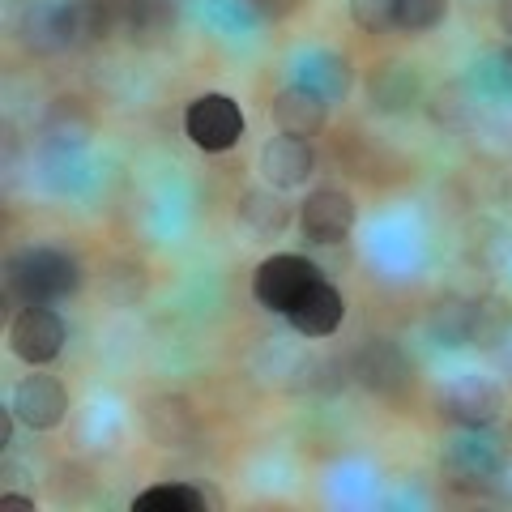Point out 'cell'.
I'll return each instance as SVG.
<instances>
[{"instance_id": "cell-1", "label": "cell", "mask_w": 512, "mask_h": 512, "mask_svg": "<svg viewBox=\"0 0 512 512\" xmlns=\"http://www.w3.org/2000/svg\"><path fill=\"white\" fill-rule=\"evenodd\" d=\"M82 286V269L60 248H26L5 261V308H35V303H60Z\"/></svg>"}, {"instance_id": "cell-2", "label": "cell", "mask_w": 512, "mask_h": 512, "mask_svg": "<svg viewBox=\"0 0 512 512\" xmlns=\"http://www.w3.org/2000/svg\"><path fill=\"white\" fill-rule=\"evenodd\" d=\"M320 278V269L299 252H278V256H265L252 274V299L261 303L265 312H278L286 316L299 303V295Z\"/></svg>"}, {"instance_id": "cell-3", "label": "cell", "mask_w": 512, "mask_h": 512, "mask_svg": "<svg viewBox=\"0 0 512 512\" xmlns=\"http://www.w3.org/2000/svg\"><path fill=\"white\" fill-rule=\"evenodd\" d=\"M184 133L205 154L235 150L239 137H244V111H239L231 94H201L184 111Z\"/></svg>"}, {"instance_id": "cell-4", "label": "cell", "mask_w": 512, "mask_h": 512, "mask_svg": "<svg viewBox=\"0 0 512 512\" xmlns=\"http://www.w3.org/2000/svg\"><path fill=\"white\" fill-rule=\"evenodd\" d=\"M64 338H69V329H64L60 312L52 303H35V308H22L18 316L9 320V350L18 355L22 363H52L60 359L64 350Z\"/></svg>"}, {"instance_id": "cell-5", "label": "cell", "mask_w": 512, "mask_h": 512, "mask_svg": "<svg viewBox=\"0 0 512 512\" xmlns=\"http://www.w3.org/2000/svg\"><path fill=\"white\" fill-rule=\"evenodd\" d=\"M299 231L312 244H342L355 231V201L342 188H316L299 205Z\"/></svg>"}, {"instance_id": "cell-6", "label": "cell", "mask_w": 512, "mask_h": 512, "mask_svg": "<svg viewBox=\"0 0 512 512\" xmlns=\"http://www.w3.org/2000/svg\"><path fill=\"white\" fill-rule=\"evenodd\" d=\"M440 410H444L453 423L478 431V427H491L495 419H500L504 393H500V384L487 380V376H457V380L444 389Z\"/></svg>"}, {"instance_id": "cell-7", "label": "cell", "mask_w": 512, "mask_h": 512, "mask_svg": "<svg viewBox=\"0 0 512 512\" xmlns=\"http://www.w3.org/2000/svg\"><path fill=\"white\" fill-rule=\"evenodd\" d=\"M13 414H18V423H26L30 431H52L64 423V414H69V389L56 380V376H26L18 389H13Z\"/></svg>"}, {"instance_id": "cell-8", "label": "cell", "mask_w": 512, "mask_h": 512, "mask_svg": "<svg viewBox=\"0 0 512 512\" xmlns=\"http://www.w3.org/2000/svg\"><path fill=\"white\" fill-rule=\"evenodd\" d=\"M342 316H346V299H342L338 286L325 282V278H316L308 291L299 295L295 308L286 312L291 329L303 333V338H329V333H338Z\"/></svg>"}, {"instance_id": "cell-9", "label": "cell", "mask_w": 512, "mask_h": 512, "mask_svg": "<svg viewBox=\"0 0 512 512\" xmlns=\"http://www.w3.org/2000/svg\"><path fill=\"white\" fill-rule=\"evenodd\" d=\"M77 30H82V9L77 5H39L22 18V43L39 56L64 52L77 39Z\"/></svg>"}, {"instance_id": "cell-10", "label": "cell", "mask_w": 512, "mask_h": 512, "mask_svg": "<svg viewBox=\"0 0 512 512\" xmlns=\"http://www.w3.org/2000/svg\"><path fill=\"white\" fill-rule=\"evenodd\" d=\"M325 120H329V99L320 90H312L308 82L278 90V99H274L278 133H286V137H316L320 128H325Z\"/></svg>"}, {"instance_id": "cell-11", "label": "cell", "mask_w": 512, "mask_h": 512, "mask_svg": "<svg viewBox=\"0 0 512 512\" xmlns=\"http://www.w3.org/2000/svg\"><path fill=\"white\" fill-rule=\"evenodd\" d=\"M141 423H146V436L158 448H184L192 436H197V410H192L188 397H150L146 410H141Z\"/></svg>"}, {"instance_id": "cell-12", "label": "cell", "mask_w": 512, "mask_h": 512, "mask_svg": "<svg viewBox=\"0 0 512 512\" xmlns=\"http://www.w3.org/2000/svg\"><path fill=\"white\" fill-rule=\"evenodd\" d=\"M316 167V158H312V146L303 137H274L269 146L261 150V175L274 188H299V184H308V175Z\"/></svg>"}, {"instance_id": "cell-13", "label": "cell", "mask_w": 512, "mask_h": 512, "mask_svg": "<svg viewBox=\"0 0 512 512\" xmlns=\"http://www.w3.org/2000/svg\"><path fill=\"white\" fill-rule=\"evenodd\" d=\"M239 227L256 239H274L291 227V205L265 188H248L244 197H239Z\"/></svg>"}, {"instance_id": "cell-14", "label": "cell", "mask_w": 512, "mask_h": 512, "mask_svg": "<svg viewBox=\"0 0 512 512\" xmlns=\"http://www.w3.org/2000/svg\"><path fill=\"white\" fill-rule=\"evenodd\" d=\"M210 508H218V500L192 483H158L133 500V512H210Z\"/></svg>"}, {"instance_id": "cell-15", "label": "cell", "mask_w": 512, "mask_h": 512, "mask_svg": "<svg viewBox=\"0 0 512 512\" xmlns=\"http://www.w3.org/2000/svg\"><path fill=\"white\" fill-rule=\"evenodd\" d=\"M90 137H94L90 111L77 99H56L52 111H47V141H56V146H86Z\"/></svg>"}, {"instance_id": "cell-16", "label": "cell", "mask_w": 512, "mask_h": 512, "mask_svg": "<svg viewBox=\"0 0 512 512\" xmlns=\"http://www.w3.org/2000/svg\"><path fill=\"white\" fill-rule=\"evenodd\" d=\"M350 22L363 35H389L397 26V0H350Z\"/></svg>"}, {"instance_id": "cell-17", "label": "cell", "mask_w": 512, "mask_h": 512, "mask_svg": "<svg viewBox=\"0 0 512 512\" xmlns=\"http://www.w3.org/2000/svg\"><path fill=\"white\" fill-rule=\"evenodd\" d=\"M448 13V0H397V26L402 30H436Z\"/></svg>"}, {"instance_id": "cell-18", "label": "cell", "mask_w": 512, "mask_h": 512, "mask_svg": "<svg viewBox=\"0 0 512 512\" xmlns=\"http://www.w3.org/2000/svg\"><path fill=\"white\" fill-rule=\"evenodd\" d=\"M0 508L5 512H35V500H30V495H5Z\"/></svg>"}, {"instance_id": "cell-19", "label": "cell", "mask_w": 512, "mask_h": 512, "mask_svg": "<svg viewBox=\"0 0 512 512\" xmlns=\"http://www.w3.org/2000/svg\"><path fill=\"white\" fill-rule=\"evenodd\" d=\"M495 18H500V30L512 39V0H500V5H495Z\"/></svg>"}]
</instances>
